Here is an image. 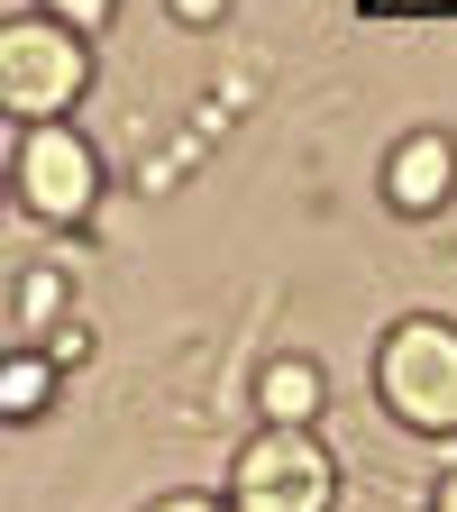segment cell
Listing matches in <instances>:
<instances>
[{"label":"cell","instance_id":"obj_4","mask_svg":"<svg viewBox=\"0 0 457 512\" xmlns=\"http://www.w3.org/2000/svg\"><path fill=\"white\" fill-rule=\"evenodd\" d=\"M10 192H19L28 220L74 229V220H92V202H101V156H92L64 119H28L19 147H10Z\"/></svg>","mask_w":457,"mask_h":512},{"label":"cell","instance_id":"obj_2","mask_svg":"<svg viewBox=\"0 0 457 512\" xmlns=\"http://www.w3.org/2000/svg\"><path fill=\"white\" fill-rule=\"evenodd\" d=\"M375 394L403 430H457V320H394L375 348Z\"/></svg>","mask_w":457,"mask_h":512},{"label":"cell","instance_id":"obj_7","mask_svg":"<svg viewBox=\"0 0 457 512\" xmlns=\"http://www.w3.org/2000/svg\"><path fill=\"white\" fill-rule=\"evenodd\" d=\"M55 403V357L46 348H19V357H0V421H28Z\"/></svg>","mask_w":457,"mask_h":512},{"label":"cell","instance_id":"obj_8","mask_svg":"<svg viewBox=\"0 0 457 512\" xmlns=\"http://www.w3.org/2000/svg\"><path fill=\"white\" fill-rule=\"evenodd\" d=\"M64 293H74V284H64V275H46V266H37V275H19V320H28L37 339L64 320Z\"/></svg>","mask_w":457,"mask_h":512},{"label":"cell","instance_id":"obj_12","mask_svg":"<svg viewBox=\"0 0 457 512\" xmlns=\"http://www.w3.org/2000/svg\"><path fill=\"white\" fill-rule=\"evenodd\" d=\"M165 10H174V19H183V28H211V19H220V10H229V0H165Z\"/></svg>","mask_w":457,"mask_h":512},{"label":"cell","instance_id":"obj_11","mask_svg":"<svg viewBox=\"0 0 457 512\" xmlns=\"http://www.w3.org/2000/svg\"><path fill=\"white\" fill-rule=\"evenodd\" d=\"M147 512H229V494H156Z\"/></svg>","mask_w":457,"mask_h":512},{"label":"cell","instance_id":"obj_3","mask_svg":"<svg viewBox=\"0 0 457 512\" xmlns=\"http://www.w3.org/2000/svg\"><path fill=\"white\" fill-rule=\"evenodd\" d=\"M330 494L339 458L302 421H266V439H247L229 467V512H330Z\"/></svg>","mask_w":457,"mask_h":512},{"label":"cell","instance_id":"obj_9","mask_svg":"<svg viewBox=\"0 0 457 512\" xmlns=\"http://www.w3.org/2000/svg\"><path fill=\"white\" fill-rule=\"evenodd\" d=\"M46 19H55V28H74V37H92V28L110 19V0H46Z\"/></svg>","mask_w":457,"mask_h":512},{"label":"cell","instance_id":"obj_6","mask_svg":"<svg viewBox=\"0 0 457 512\" xmlns=\"http://www.w3.org/2000/svg\"><path fill=\"white\" fill-rule=\"evenodd\" d=\"M320 403H330V375H320L311 357H275L266 375H256V412H266V421H320Z\"/></svg>","mask_w":457,"mask_h":512},{"label":"cell","instance_id":"obj_5","mask_svg":"<svg viewBox=\"0 0 457 512\" xmlns=\"http://www.w3.org/2000/svg\"><path fill=\"white\" fill-rule=\"evenodd\" d=\"M448 192H457V147L439 138V128H412V138L384 156V202L421 220V211H439V202H448Z\"/></svg>","mask_w":457,"mask_h":512},{"label":"cell","instance_id":"obj_13","mask_svg":"<svg viewBox=\"0 0 457 512\" xmlns=\"http://www.w3.org/2000/svg\"><path fill=\"white\" fill-rule=\"evenodd\" d=\"M430 512H457V476H439V494H430Z\"/></svg>","mask_w":457,"mask_h":512},{"label":"cell","instance_id":"obj_1","mask_svg":"<svg viewBox=\"0 0 457 512\" xmlns=\"http://www.w3.org/2000/svg\"><path fill=\"white\" fill-rule=\"evenodd\" d=\"M92 92V46L74 28H55L46 10L0 19V119H64Z\"/></svg>","mask_w":457,"mask_h":512},{"label":"cell","instance_id":"obj_10","mask_svg":"<svg viewBox=\"0 0 457 512\" xmlns=\"http://www.w3.org/2000/svg\"><path fill=\"white\" fill-rule=\"evenodd\" d=\"M83 348H92V339H83V330H74V320H64V330H46V357H55V375H64V366H74V357H83Z\"/></svg>","mask_w":457,"mask_h":512}]
</instances>
